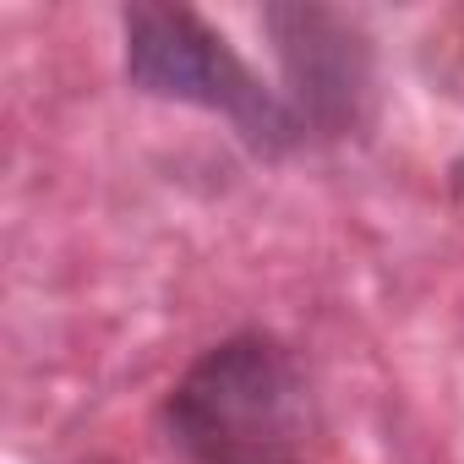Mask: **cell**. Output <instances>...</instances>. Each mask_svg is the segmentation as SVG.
Here are the masks:
<instances>
[{"label":"cell","instance_id":"obj_1","mask_svg":"<svg viewBox=\"0 0 464 464\" xmlns=\"http://www.w3.org/2000/svg\"><path fill=\"white\" fill-rule=\"evenodd\" d=\"M164 437L186 464H295L317 431L301 355L274 334L208 344L164 393Z\"/></svg>","mask_w":464,"mask_h":464},{"label":"cell","instance_id":"obj_2","mask_svg":"<svg viewBox=\"0 0 464 464\" xmlns=\"http://www.w3.org/2000/svg\"><path fill=\"white\" fill-rule=\"evenodd\" d=\"M121 44H126V82L137 93L229 121L257 159H285L306 142L285 93H274L246 66V55L191 6L137 0L121 12Z\"/></svg>","mask_w":464,"mask_h":464},{"label":"cell","instance_id":"obj_3","mask_svg":"<svg viewBox=\"0 0 464 464\" xmlns=\"http://www.w3.org/2000/svg\"><path fill=\"white\" fill-rule=\"evenodd\" d=\"M274 55L285 72V104L306 137H344L366 121L372 99V50L361 28L328 6H268Z\"/></svg>","mask_w":464,"mask_h":464}]
</instances>
